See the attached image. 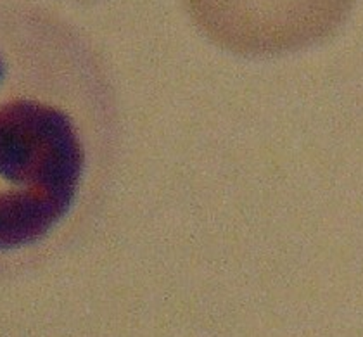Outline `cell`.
<instances>
[{
  "label": "cell",
  "mask_w": 363,
  "mask_h": 337,
  "mask_svg": "<svg viewBox=\"0 0 363 337\" xmlns=\"http://www.w3.org/2000/svg\"><path fill=\"white\" fill-rule=\"evenodd\" d=\"M354 0H185L216 45L240 55H279L333 37Z\"/></svg>",
  "instance_id": "obj_1"
},
{
  "label": "cell",
  "mask_w": 363,
  "mask_h": 337,
  "mask_svg": "<svg viewBox=\"0 0 363 337\" xmlns=\"http://www.w3.org/2000/svg\"><path fill=\"white\" fill-rule=\"evenodd\" d=\"M84 149L65 113L33 101L0 106V177L74 199Z\"/></svg>",
  "instance_id": "obj_2"
},
{
  "label": "cell",
  "mask_w": 363,
  "mask_h": 337,
  "mask_svg": "<svg viewBox=\"0 0 363 337\" xmlns=\"http://www.w3.org/2000/svg\"><path fill=\"white\" fill-rule=\"evenodd\" d=\"M71 204V197L35 189L0 194V249L23 248L42 239Z\"/></svg>",
  "instance_id": "obj_3"
},
{
  "label": "cell",
  "mask_w": 363,
  "mask_h": 337,
  "mask_svg": "<svg viewBox=\"0 0 363 337\" xmlns=\"http://www.w3.org/2000/svg\"><path fill=\"white\" fill-rule=\"evenodd\" d=\"M2 73H4V67H2V61H0V78H2Z\"/></svg>",
  "instance_id": "obj_4"
}]
</instances>
